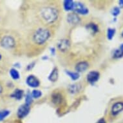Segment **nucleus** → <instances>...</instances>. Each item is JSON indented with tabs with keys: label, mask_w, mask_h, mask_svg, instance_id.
I'll return each mask as SVG.
<instances>
[{
	"label": "nucleus",
	"mask_w": 123,
	"mask_h": 123,
	"mask_svg": "<svg viewBox=\"0 0 123 123\" xmlns=\"http://www.w3.org/2000/svg\"><path fill=\"white\" fill-rule=\"evenodd\" d=\"M53 102L55 104H59L61 103V96L59 94L57 93L55 95H53Z\"/></svg>",
	"instance_id": "nucleus-21"
},
{
	"label": "nucleus",
	"mask_w": 123,
	"mask_h": 123,
	"mask_svg": "<svg viewBox=\"0 0 123 123\" xmlns=\"http://www.w3.org/2000/svg\"><path fill=\"white\" fill-rule=\"evenodd\" d=\"M40 17L42 21L47 24H52L58 18L57 10L52 6H46L40 11Z\"/></svg>",
	"instance_id": "nucleus-1"
},
{
	"label": "nucleus",
	"mask_w": 123,
	"mask_h": 123,
	"mask_svg": "<svg viewBox=\"0 0 123 123\" xmlns=\"http://www.w3.org/2000/svg\"><path fill=\"white\" fill-rule=\"evenodd\" d=\"M26 83L29 86L33 87V88L38 87L40 85V82L39 81V79L33 75H30L27 77Z\"/></svg>",
	"instance_id": "nucleus-6"
},
{
	"label": "nucleus",
	"mask_w": 123,
	"mask_h": 123,
	"mask_svg": "<svg viewBox=\"0 0 123 123\" xmlns=\"http://www.w3.org/2000/svg\"><path fill=\"white\" fill-rule=\"evenodd\" d=\"M70 91L71 93H75L77 92V86L76 85H73L70 87Z\"/></svg>",
	"instance_id": "nucleus-25"
},
{
	"label": "nucleus",
	"mask_w": 123,
	"mask_h": 123,
	"mask_svg": "<svg viewBox=\"0 0 123 123\" xmlns=\"http://www.w3.org/2000/svg\"><path fill=\"white\" fill-rule=\"evenodd\" d=\"M113 57L115 59L121 58L122 57H123V51H122L120 49H117L115 50L113 52Z\"/></svg>",
	"instance_id": "nucleus-19"
},
{
	"label": "nucleus",
	"mask_w": 123,
	"mask_h": 123,
	"mask_svg": "<svg viewBox=\"0 0 123 123\" xmlns=\"http://www.w3.org/2000/svg\"><path fill=\"white\" fill-rule=\"evenodd\" d=\"M2 90H3L2 86H1V83H0V94L2 93Z\"/></svg>",
	"instance_id": "nucleus-28"
},
{
	"label": "nucleus",
	"mask_w": 123,
	"mask_h": 123,
	"mask_svg": "<svg viewBox=\"0 0 123 123\" xmlns=\"http://www.w3.org/2000/svg\"><path fill=\"white\" fill-rule=\"evenodd\" d=\"M119 6L121 8H123V0H121L119 1Z\"/></svg>",
	"instance_id": "nucleus-26"
},
{
	"label": "nucleus",
	"mask_w": 123,
	"mask_h": 123,
	"mask_svg": "<svg viewBox=\"0 0 123 123\" xmlns=\"http://www.w3.org/2000/svg\"><path fill=\"white\" fill-rule=\"evenodd\" d=\"M97 123H106V121L104 119H101Z\"/></svg>",
	"instance_id": "nucleus-27"
},
{
	"label": "nucleus",
	"mask_w": 123,
	"mask_h": 123,
	"mask_svg": "<svg viewBox=\"0 0 123 123\" xmlns=\"http://www.w3.org/2000/svg\"><path fill=\"white\" fill-rule=\"evenodd\" d=\"M1 54H0V59H1Z\"/></svg>",
	"instance_id": "nucleus-30"
},
{
	"label": "nucleus",
	"mask_w": 123,
	"mask_h": 123,
	"mask_svg": "<svg viewBox=\"0 0 123 123\" xmlns=\"http://www.w3.org/2000/svg\"><path fill=\"white\" fill-rule=\"evenodd\" d=\"M87 27H88V28L89 30H90V31H92V33L97 32H98V30H99L98 26H97L95 24H93V23L89 24Z\"/></svg>",
	"instance_id": "nucleus-18"
},
{
	"label": "nucleus",
	"mask_w": 123,
	"mask_h": 123,
	"mask_svg": "<svg viewBox=\"0 0 123 123\" xmlns=\"http://www.w3.org/2000/svg\"><path fill=\"white\" fill-rule=\"evenodd\" d=\"M73 10H74L75 12H77V14H83V15H85V14H87L88 13V9L81 3H75L74 7Z\"/></svg>",
	"instance_id": "nucleus-4"
},
{
	"label": "nucleus",
	"mask_w": 123,
	"mask_h": 123,
	"mask_svg": "<svg viewBox=\"0 0 123 123\" xmlns=\"http://www.w3.org/2000/svg\"><path fill=\"white\" fill-rule=\"evenodd\" d=\"M25 101H26L25 104L28 105V106H30V104L32 102V96L31 95V93H28L26 94V98H25Z\"/></svg>",
	"instance_id": "nucleus-22"
},
{
	"label": "nucleus",
	"mask_w": 123,
	"mask_h": 123,
	"mask_svg": "<svg viewBox=\"0 0 123 123\" xmlns=\"http://www.w3.org/2000/svg\"><path fill=\"white\" fill-rule=\"evenodd\" d=\"M115 34V30L114 28H109L107 30V37L109 40H111L112 38L114 37Z\"/></svg>",
	"instance_id": "nucleus-17"
},
{
	"label": "nucleus",
	"mask_w": 123,
	"mask_h": 123,
	"mask_svg": "<svg viewBox=\"0 0 123 123\" xmlns=\"http://www.w3.org/2000/svg\"><path fill=\"white\" fill-rule=\"evenodd\" d=\"M67 75H68V76H70L71 79L74 80V81H75L77 79H79V75L77 72H69V71H67L66 72Z\"/></svg>",
	"instance_id": "nucleus-15"
},
{
	"label": "nucleus",
	"mask_w": 123,
	"mask_h": 123,
	"mask_svg": "<svg viewBox=\"0 0 123 123\" xmlns=\"http://www.w3.org/2000/svg\"><path fill=\"white\" fill-rule=\"evenodd\" d=\"M67 20L68 23L71 25H77L79 22V18L77 16V14L72 13V14H69L67 17Z\"/></svg>",
	"instance_id": "nucleus-10"
},
{
	"label": "nucleus",
	"mask_w": 123,
	"mask_h": 123,
	"mask_svg": "<svg viewBox=\"0 0 123 123\" xmlns=\"http://www.w3.org/2000/svg\"><path fill=\"white\" fill-rule=\"evenodd\" d=\"M10 74L11 75V77H12V79H15V80L18 79L19 78V74L18 72L16 69H11L10 71Z\"/></svg>",
	"instance_id": "nucleus-16"
},
{
	"label": "nucleus",
	"mask_w": 123,
	"mask_h": 123,
	"mask_svg": "<svg viewBox=\"0 0 123 123\" xmlns=\"http://www.w3.org/2000/svg\"><path fill=\"white\" fill-rule=\"evenodd\" d=\"M30 106H28L26 104L21 105L18 110V116L19 118H23L28 115L30 111Z\"/></svg>",
	"instance_id": "nucleus-5"
},
{
	"label": "nucleus",
	"mask_w": 123,
	"mask_h": 123,
	"mask_svg": "<svg viewBox=\"0 0 123 123\" xmlns=\"http://www.w3.org/2000/svg\"><path fill=\"white\" fill-rule=\"evenodd\" d=\"M9 113L10 112L8 110H3V111H0V121H2L5 117H7Z\"/></svg>",
	"instance_id": "nucleus-23"
},
{
	"label": "nucleus",
	"mask_w": 123,
	"mask_h": 123,
	"mask_svg": "<svg viewBox=\"0 0 123 123\" xmlns=\"http://www.w3.org/2000/svg\"><path fill=\"white\" fill-rule=\"evenodd\" d=\"M58 69L57 68H54L52 71V72L49 77V79L50 81L55 82L58 79Z\"/></svg>",
	"instance_id": "nucleus-12"
},
{
	"label": "nucleus",
	"mask_w": 123,
	"mask_h": 123,
	"mask_svg": "<svg viewBox=\"0 0 123 123\" xmlns=\"http://www.w3.org/2000/svg\"><path fill=\"white\" fill-rule=\"evenodd\" d=\"M123 110V102H117V103H115L111 108V113L113 115H116Z\"/></svg>",
	"instance_id": "nucleus-9"
},
{
	"label": "nucleus",
	"mask_w": 123,
	"mask_h": 123,
	"mask_svg": "<svg viewBox=\"0 0 123 123\" xmlns=\"http://www.w3.org/2000/svg\"><path fill=\"white\" fill-rule=\"evenodd\" d=\"M122 36H123V33H122Z\"/></svg>",
	"instance_id": "nucleus-31"
},
{
	"label": "nucleus",
	"mask_w": 123,
	"mask_h": 123,
	"mask_svg": "<svg viewBox=\"0 0 123 123\" xmlns=\"http://www.w3.org/2000/svg\"><path fill=\"white\" fill-rule=\"evenodd\" d=\"M88 68V63L86 61H82L77 64L75 70L78 72H85Z\"/></svg>",
	"instance_id": "nucleus-11"
},
{
	"label": "nucleus",
	"mask_w": 123,
	"mask_h": 123,
	"mask_svg": "<svg viewBox=\"0 0 123 123\" xmlns=\"http://www.w3.org/2000/svg\"><path fill=\"white\" fill-rule=\"evenodd\" d=\"M99 77H100V74L98 72L92 71L87 75V80L89 83H94L99 80Z\"/></svg>",
	"instance_id": "nucleus-8"
},
{
	"label": "nucleus",
	"mask_w": 123,
	"mask_h": 123,
	"mask_svg": "<svg viewBox=\"0 0 123 123\" xmlns=\"http://www.w3.org/2000/svg\"><path fill=\"white\" fill-rule=\"evenodd\" d=\"M75 3L71 0H67L64 1V8L66 10L69 11L74 9Z\"/></svg>",
	"instance_id": "nucleus-14"
},
{
	"label": "nucleus",
	"mask_w": 123,
	"mask_h": 123,
	"mask_svg": "<svg viewBox=\"0 0 123 123\" xmlns=\"http://www.w3.org/2000/svg\"><path fill=\"white\" fill-rule=\"evenodd\" d=\"M23 96V91L20 89H16L11 95V97L15 98L17 100H20L21 99H22Z\"/></svg>",
	"instance_id": "nucleus-13"
},
{
	"label": "nucleus",
	"mask_w": 123,
	"mask_h": 123,
	"mask_svg": "<svg viewBox=\"0 0 123 123\" xmlns=\"http://www.w3.org/2000/svg\"><path fill=\"white\" fill-rule=\"evenodd\" d=\"M70 46V41L68 39H61L58 42L57 44V47L58 49L61 52H65L68 50Z\"/></svg>",
	"instance_id": "nucleus-7"
},
{
	"label": "nucleus",
	"mask_w": 123,
	"mask_h": 123,
	"mask_svg": "<svg viewBox=\"0 0 123 123\" xmlns=\"http://www.w3.org/2000/svg\"><path fill=\"white\" fill-rule=\"evenodd\" d=\"M120 12H121V10H120V8L119 7H117V6H115L114 8L112 9L111 10V14L113 15V16H117L119 14H120Z\"/></svg>",
	"instance_id": "nucleus-24"
},
{
	"label": "nucleus",
	"mask_w": 123,
	"mask_h": 123,
	"mask_svg": "<svg viewBox=\"0 0 123 123\" xmlns=\"http://www.w3.org/2000/svg\"><path fill=\"white\" fill-rule=\"evenodd\" d=\"M120 50H121L122 51H123V44H121V46H120V48H119Z\"/></svg>",
	"instance_id": "nucleus-29"
},
{
	"label": "nucleus",
	"mask_w": 123,
	"mask_h": 123,
	"mask_svg": "<svg viewBox=\"0 0 123 123\" xmlns=\"http://www.w3.org/2000/svg\"><path fill=\"white\" fill-rule=\"evenodd\" d=\"M50 36V32L48 29L44 28H38L33 35V41L37 44H44Z\"/></svg>",
	"instance_id": "nucleus-2"
},
{
	"label": "nucleus",
	"mask_w": 123,
	"mask_h": 123,
	"mask_svg": "<svg viewBox=\"0 0 123 123\" xmlns=\"http://www.w3.org/2000/svg\"><path fill=\"white\" fill-rule=\"evenodd\" d=\"M42 95V93L39 90H34L32 91V96L34 98H36V99H38L39 97Z\"/></svg>",
	"instance_id": "nucleus-20"
},
{
	"label": "nucleus",
	"mask_w": 123,
	"mask_h": 123,
	"mask_svg": "<svg viewBox=\"0 0 123 123\" xmlns=\"http://www.w3.org/2000/svg\"><path fill=\"white\" fill-rule=\"evenodd\" d=\"M1 44L2 45V47L6 49H12L13 47H15L16 42L14 39L11 36H5L2 39V40L1 41Z\"/></svg>",
	"instance_id": "nucleus-3"
}]
</instances>
